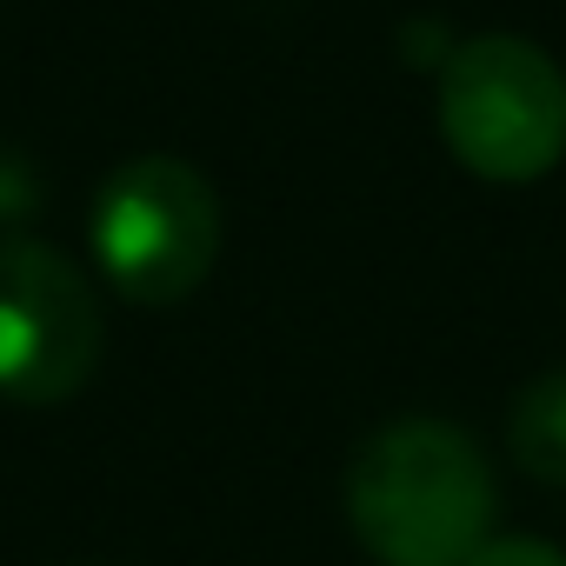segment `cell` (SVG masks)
I'll list each match as a JSON object with an SVG mask.
<instances>
[{"instance_id":"7a4b0ae2","label":"cell","mask_w":566,"mask_h":566,"mask_svg":"<svg viewBox=\"0 0 566 566\" xmlns=\"http://www.w3.org/2000/svg\"><path fill=\"white\" fill-rule=\"evenodd\" d=\"M447 154L493 187L546 180L566 160V67L526 34H467L433 74Z\"/></svg>"},{"instance_id":"5b68a950","label":"cell","mask_w":566,"mask_h":566,"mask_svg":"<svg viewBox=\"0 0 566 566\" xmlns=\"http://www.w3.org/2000/svg\"><path fill=\"white\" fill-rule=\"evenodd\" d=\"M506 453L526 480L566 486V367L526 380L506 407Z\"/></svg>"},{"instance_id":"ba28073f","label":"cell","mask_w":566,"mask_h":566,"mask_svg":"<svg viewBox=\"0 0 566 566\" xmlns=\"http://www.w3.org/2000/svg\"><path fill=\"white\" fill-rule=\"evenodd\" d=\"M453 48H460V41H447V34H440L433 21H413V28H400V54H407L413 67H433V74H440Z\"/></svg>"},{"instance_id":"8992f818","label":"cell","mask_w":566,"mask_h":566,"mask_svg":"<svg viewBox=\"0 0 566 566\" xmlns=\"http://www.w3.org/2000/svg\"><path fill=\"white\" fill-rule=\"evenodd\" d=\"M28 213H41V174H34L21 154L0 147V227H14V220H28Z\"/></svg>"},{"instance_id":"277c9868","label":"cell","mask_w":566,"mask_h":566,"mask_svg":"<svg viewBox=\"0 0 566 566\" xmlns=\"http://www.w3.org/2000/svg\"><path fill=\"white\" fill-rule=\"evenodd\" d=\"M101 294L81 260L48 240H0V400L61 407L101 367Z\"/></svg>"},{"instance_id":"3957f363","label":"cell","mask_w":566,"mask_h":566,"mask_svg":"<svg viewBox=\"0 0 566 566\" xmlns=\"http://www.w3.org/2000/svg\"><path fill=\"white\" fill-rule=\"evenodd\" d=\"M87 247L101 280L134 307H180L200 294V280L220 260V200L213 180L180 154L120 160L94 207Z\"/></svg>"},{"instance_id":"6da1fadb","label":"cell","mask_w":566,"mask_h":566,"mask_svg":"<svg viewBox=\"0 0 566 566\" xmlns=\"http://www.w3.org/2000/svg\"><path fill=\"white\" fill-rule=\"evenodd\" d=\"M340 500L374 566H467L500 513L493 460L467 427L433 413L374 427L347 460Z\"/></svg>"},{"instance_id":"52a82bcc","label":"cell","mask_w":566,"mask_h":566,"mask_svg":"<svg viewBox=\"0 0 566 566\" xmlns=\"http://www.w3.org/2000/svg\"><path fill=\"white\" fill-rule=\"evenodd\" d=\"M467 566H566V553L553 539H533V533H493Z\"/></svg>"}]
</instances>
